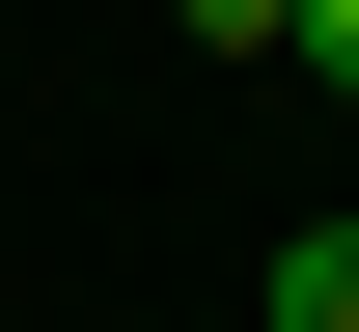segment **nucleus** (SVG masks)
I'll return each mask as SVG.
<instances>
[{"instance_id":"nucleus-1","label":"nucleus","mask_w":359,"mask_h":332,"mask_svg":"<svg viewBox=\"0 0 359 332\" xmlns=\"http://www.w3.org/2000/svg\"><path fill=\"white\" fill-rule=\"evenodd\" d=\"M276 332H359V222H276Z\"/></svg>"},{"instance_id":"nucleus-2","label":"nucleus","mask_w":359,"mask_h":332,"mask_svg":"<svg viewBox=\"0 0 359 332\" xmlns=\"http://www.w3.org/2000/svg\"><path fill=\"white\" fill-rule=\"evenodd\" d=\"M166 28H194V55H304V0H166Z\"/></svg>"},{"instance_id":"nucleus-3","label":"nucleus","mask_w":359,"mask_h":332,"mask_svg":"<svg viewBox=\"0 0 359 332\" xmlns=\"http://www.w3.org/2000/svg\"><path fill=\"white\" fill-rule=\"evenodd\" d=\"M304 84H359V0H304Z\"/></svg>"}]
</instances>
